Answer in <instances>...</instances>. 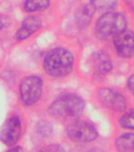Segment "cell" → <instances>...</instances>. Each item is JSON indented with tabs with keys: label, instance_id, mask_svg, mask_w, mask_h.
<instances>
[{
	"label": "cell",
	"instance_id": "20",
	"mask_svg": "<svg viewBox=\"0 0 134 152\" xmlns=\"http://www.w3.org/2000/svg\"><path fill=\"white\" fill-rule=\"evenodd\" d=\"M7 152H24V150L20 146H16V147H11Z\"/></svg>",
	"mask_w": 134,
	"mask_h": 152
},
{
	"label": "cell",
	"instance_id": "3",
	"mask_svg": "<svg viewBox=\"0 0 134 152\" xmlns=\"http://www.w3.org/2000/svg\"><path fill=\"white\" fill-rule=\"evenodd\" d=\"M126 21L125 17L119 13H106L102 15L96 25V36L99 39L114 36L125 30Z\"/></svg>",
	"mask_w": 134,
	"mask_h": 152
},
{
	"label": "cell",
	"instance_id": "6",
	"mask_svg": "<svg viewBox=\"0 0 134 152\" xmlns=\"http://www.w3.org/2000/svg\"><path fill=\"white\" fill-rule=\"evenodd\" d=\"M21 132V122L17 116H12L2 125L0 140L8 147H13L18 141Z\"/></svg>",
	"mask_w": 134,
	"mask_h": 152
},
{
	"label": "cell",
	"instance_id": "9",
	"mask_svg": "<svg viewBox=\"0 0 134 152\" xmlns=\"http://www.w3.org/2000/svg\"><path fill=\"white\" fill-rule=\"evenodd\" d=\"M92 70L97 75H106L112 69V61L109 55L104 51H98L91 57Z\"/></svg>",
	"mask_w": 134,
	"mask_h": 152
},
{
	"label": "cell",
	"instance_id": "15",
	"mask_svg": "<svg viewBox=\"0 0 134 152\" xmlns=\"http://www.w3.org/2000/svg\"><path fill=\"white\" fill-rule=\"evenodd\" d=\"M120 124L124 128L134 129V109L126 112L120 118Z\"/></svg>",
	"mask_w": 134,
	"mask_h": 152
},
{
	"label": "cell",
	"instance_id": "5",
	"mask_svg": "<svg viewBox=\"0 0 134 152\" xmlns=\"http://www.w3.org/2000/svg\"><path fill=\"white\" fill-rule=\"evenodd\" d=\"M68 137L73 141L88 142L98 137V132L94 126L84 121H77L71 123L67 128Z\"/></svg>",
	"mask_w": 134,
	"mask_h": 152
},
{
	"label": "cell",
	"instance_id": "11",
	"mask_svg": "<svg viewBox=\"0 0 134 152\" xmlns=\"http://www.w3.org/2000/svg\"><path fill=\"white\" fill-rule=\"evenodd\" d=\"M94 10V8L91 4L81 6L76 13V23L78 24V26L80 28L86 27L93 16Z\"/></svg>",
	"mask_w": 134,
	"mask_h": 152
},
{
	"label": "cell",
	"instance_id": "7",
	"mask_svg": "<svg viewBox=\"0 0 134 152\" xmlns=\"http://www.w3.org/2000/svg\"><path fill=\"white\" fill-rule=\"evenodd\" d=\"M99 102L114 111H123L126 107V100L122 94L111 88H101L98 93Z\"/></svg>",
	"mask_w": 134,
	"mask_h": 152
},
{
	"label": "cell",
	"instance_id": "18",
	"mask_svg": "<svg viewBox=\"0 0 134 152\" xmlns=\"http://www.w3.org/2000/svg\"><path fill=\"white\" fill-rule=\"evenodd\" d=\"M10 24V19L6 15L3 14H0V32L7 28V26H9Z\"/></svg>",
	"mask_w": 134,
	"mask_h": 152
},
{
	"label": "cell",
	"instance_id": "8",
	"mask_svg": "<svg viewBox=\"0 0 134 152\" xmlns=\"http://www.w3.org/2000/svg\"><path fill=\"white\" fill-rule=\"evenodd\" d=\"M114 47L120 56L130 58L134 54V33L124 30L114 36Z\"/></svg>",
	"mask_w": 134,
	"mask_h": 152
},
{
	"label": "cell",
	"instance_id": "14",
	"mask_svg": "<svg viewBox=\"0 0 134 152\" xmlns=\"http://www.w3.org/2000/svg\"><path fill=\"white\" fill-rule=\"evenodd\" d=\"M118 0H91V3L94 10L99 11H106L113 9L117 4Z\"/></svg>",
	"mask_w": 134,
	"mask_h": 152
},
{
	"label": "cell",
	"instance_id": "16",
	"mask_svg": "<svg viewBox=\"0 0 134 152\" xmlns=\"http://www.w3.org/2000/svg\"><path fill=\"white\" fill-rule=\"evenodd\" d=\"M36 129H37L38 134L42 136H48L52 132V126L44 121H41L38 124Z\"/></svg>",
	"mask_w": 134,
	"mask_h": 152
},
{
	"label": "cell",
	"instance_id": "12",
	"mask_svg": "<svg viewBox=\"0 0 134 152\" xmlns=\"http://www.w3.org/2000/svg\"><path fill=\"white\" fill-rule=\"evenodd\" d=\"M116 147L121 152H134V134L121 135L116 140Z\"/></svg>",
	"mask_w": 134,
	"mask_h": 152
},
{
	"label": "cell",
	"instance_id": "13",
	"mask_svg": "<svg viewBox=\"0 0 134 152\" xmlns=\"http://www.w3.org/2000/svg\"><path fill=\"white\" fill-rule=\"evenodd\" d=\"M49 5L50 0H25L24 7L27 12H35L47 9Z\"/></svg>",
	"mask_w": 134,
	"mask_h": 152
},
{
	"label": "cell",
	"instance_id": "10",
	"mask_svg": "<svg viewBox=\"0 0 134 152\" xmlns=\"http://www.w3.org/2000/svg\"><path fill=\"white\" fill-rule=\"evenodd\" d=\"M41 24V20L39 17L30 16L26 18L16 33V39L18 40H25L40 28Z\"/></svg>",
	"mask_w": 134,
	"mask_h": 152
},
{
	"label": "cell",
	"instance_id": "4",
	"mask_svg": "<svg viewBox=\"0 0 134 152\" xmlns=\"http://www.w3.org/2000/svg\"><path fill=\"white\" fill-rule=\"evenodd\" d=\"M43 90L41 78L35 75L28 76L21 81L19 86L21 99L25 105L29 106L40 100Z\"/></svg>",
	"mask_w": 134,
	"mask_h": 152
},
{
	"label": "cell",
	"instance_id": "1",
	"mask_svg": "<svg viewBox=\"0 0 134 152\" xmlns=\"http://www.w3.org/2000/svg\"><path fill=\"white\" fill-rule=\"evenodd\" d=\"M85 109L84 100L78 95L65 94L58 97L49 107L50 115L60 120L78 118Z\"/></svg>",
	"mask_w": 134,
	"mask_h": 152
},
{
	"label": "cell",
	"instance_id": "2",
	"mask_svg": "<svg viewBox=\"0 0 134 152\" xmlns=\"http://www.w3.org/2000/svg\"><path fill=\"white\" fill-rule=\"evenodd\" d=\"M73 56L67 49L55 48L48 52L43 60V68L49 75L62 77L70 73Z\"/></svg>",
	"mask_w": 134,
	"mask_h": 152
},
{
	"label": "cell",
	"instance_id": "17",
	"mask_svg": "<svg viewBox=\"0 0 134 152\" xmlns=\"http://www.w3.org/2000/svg\"><path fill=\"white\" fill-rule=\"evenodd\" d=\"M39 152H66V151L59 144H49L41 148Z\"/></svg>",
	"mask_w": 134,
	"mask_h": 152
},
{
	"label": "cell",
	"instance_id": "19",
	"mask_svg": "<svg viewBox=\"0 0 134 152\" xmlns=\"http://www.w3.org/2000/svg\"><path fill=\"white\" fill-rule=\"evenodd\" d=\"M127 86L129 90L133 94H134V75L130 77V78L128 79Z\"/></svg>",
	"mask_w": 134,
	"mask_h": 152
},
{
	"label": "cell",
	"instance_id": "21",
	"mask_svg": "<svg viewBox=\"0 0 134 152\" xmlns=\"http://www.w3.org/2000/svg\"><path fill=\"white\" fill-rule=\"evenodd\" d=\"M88 152H104V151H102L101 149H99V148H94V149H92L88 151Z\"/></svg>",
	"mask_w": 134,
	"mask_h": 152
}]
</instances>
